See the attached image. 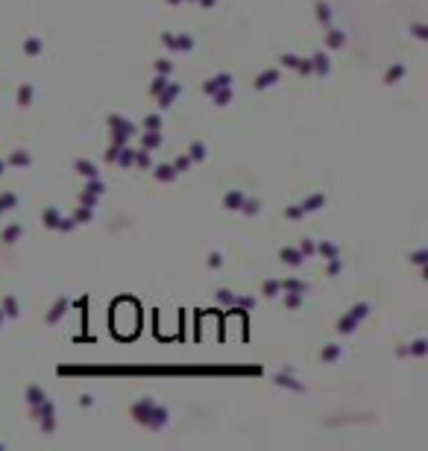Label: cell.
Returning <instances> with one entry per match:
<instances>
[{
  "label": "cell",
  "mask_w": 428,
  "mask_h": 451,
  "mask_svg": "<svg viewBox=\"0 0 428 451\" xmlns=\"http://www.w3.org/2000/svg\"><path fill=\"white\" fill-rule=\"evenodd\" d=\"M132 419H135L138 425L150 428V431H161L164 422H167V407L155 404L153 399H141L132 404Z\"/></svg>",
  "instance_id": "obj_1"
},
{
  "label": "cell",
  "mask_w": 428,
  "mask_h": 451,
  "mask_svg": "<svg viewBox=\"0 0 428 451\" xmlns=\"http://www.w3.org/2000/svg\"><path fill=\"white\" fill-rule=\"evenodd\" d=\"M367 314H370V302H358L346 317H340V322H337V331L340 334H352L355 328H358L361 322L367 319Z\"/></svg>",
  "instance_id": "obj_2"
},
{
  "label": "cell",
  "mask_w": 428,
  "mask_h": 451,
  "mask_svg": "<svg viewBox=\"0 0 428 451\" xmlns=\"http://www.w3.org/2000/svg\"><path fill=\"white\" fill-rule=\"evenodd\" d=\"M109 126H112V144H120V147L135 135V123L126 120V117H120V115L109 117Z\"/></svg>",
  "instance_id": "obj_3"
},
{
  "label": "cell",
  "mask_w": 428,
  "mask_h": 451,
  "mask_svg": "<svg viewBox=\"0 0 428 451\" xmlns=\"http://www.w3.org/2000/svg\"><path fill=\"white\" fill-rule=\"evenodd\" d=\"M33 416L41 419V431L50 434L53 428H56V404H53L50 399H44L38 407H33Z\"/></svg>",
  "instance_id": "obj_4"
},
{
  "label": "cell",
  "mask_w": 428,
  "mask_h": 451,
  "mask_svg": "<svg viewBox=\"0 0 428 451\" xmlns=\"http://www.w3.org/2000/svg\"><path fill=\"white\" fill-rule=\"evenodd\" d=\"M161 44L170 47V50H179V53H188L194 47V38L191 35H173V33H164L161 35Z\"/></svg>",
  "instance_id": "obj_5"
},
{
  "label": "cell",
  "mask_w": 428,
  "mask_h": 451,
  "mask_svg": "<svg viewBox=\"0 0 428 451\" xmlns=\"http://www.w3.org/2000/svg\"><path fill=\"white\" fill-rule=\"evenodd\" d=\"M179 94H182V85H179V82H167V85H164V91H161V97H158V109L173 106Z\"/></svg>",
  "instance_id": "obj_6"
},
{
  "label": "cell",
  "mask_w": 428,
  "mask_h": 451,
  "mask_svg": "<svg viewBox=\"0 0 428 451\" xmlns=\"http://www.w3.org/2000/svg\"><path fill=\"white\" fill-rule=\"evenodd\" d=\"M6 164H9V167H30V164H33V155L27 150H12L6 155Z\"/></svg>",
  "instance_id": "obj_7"
},
{
  "label": "cell",
  "mask_w": 428,
  "mask_h": 451,
  "mask_svg": "<svg viewBox=\"0 0 428 451\" xmlns=\"http://www.w3.org/2000/svg\"><path fill=\"white\" fill-rule=\"evenodd\" d=\"M328 33H325V44H328V50H340L343 44H346V33L343 30H334V27H325Z\"/></svg>",
  "instance_id": "obj_8"
},
{
  "label": "cell",
  "mask_w": 428,
  "mask_h": 451,
  "mask_svg": "<svg viewBox=\"0 0 428 451\" xmlns=\"http://www.w3.org/2000/svg\"><path fill=\"white\" fill-rule=\"evenodd\" d=\"M311 67H314L317 76H328V70H331V65H328V53H314V56H311Z\"/></svg>",
  "instance_id": "obj_9"
},
{
  "label": "cell",
  "mask_w": 428,
  "mask_h": 451,
  "mask_svg": "<svg viewBox=\"0 0 428 451\" xmlns=\"http://www.w3.org/2000/svg\"><path fill=\"white\" fill-rule=\"evenodd\" d=\"M153 176H155V182H173L176 179V167L173 164H153Z\"/></svg>",
  "instance_id": "obj_10"
},
{
  "label": "cell",
  "mask_w": 428,
  "mask_h": 451,
  "mask_svg": "<svg viewBox=\"0 0 428 451\" xmlns=\"http://www.w3.org/2000/svg\"><path fill=\"white\" fill-rule=\"evenodd\" d=\"M243 200H246V194H243V191H229V194L223 197V208H229V211H240Z\"/></svg>",
  "instance_id": "obj_11"
},
{
  "label": "cell",
  "mask_w": 428,
  "mask_h": 451,
  "mask_svg": "<svg viewBox=\"0 0 428 451\" xmlns=\"http://www.w3.org/2000/svg\"><path fill=\"white\" fill-rule=\"evenodd\" d=\"M65 311H68V299H65V296H62V299H56V305H53L50 311H47V325H53V322H59V319L65 317Z\"/></svg>",
  "instance_id": "obj_12"
},
{
  "label": "cell",
  "mask_w": 428,
  "mask_h": 451,
  "mask_svg": "<svg viewBox=\"0 0 428 451\" xmlns=\"http://www.w3.org/2000/svg\"><path fill=\"white\" fill-rule=\"evenodd\" d=\"M273 384H279V387H288V390H296V393H302V390H305V384H302V381H296L293 375H285V372H279V375H273Z\"/></svg>",
  "instance_id": "obj_13"
},
{
  "label": "cell",
  "mask_w": 428,
  "mask_h": 451,
  "mask_svg": "<svg viewBox=\"0 0 428 451\" xmlns=\"http://www.w3.org/2000/svg\"><path fill=\"white\" fill-rule=\"evenodd\" d=\"M226 85H232V76H229V73H220V76H211V79L203 85V91H206L208 97H211V94H214L217 88H226Z\"/></svg>",
  "instance_id": "obj_14"
},
{
  "label": "cell",
  "mask_w": 428,
  "mask_h": 451,
  "mask_svg": "<svg viewBox=\"0 0 428 451\" xmlns=\"http://www.w3.org/2000/svg\"><path fill=\"white\" fill-rule=\"evenodd\" d=\"M279 79H282V73H279V70H264V73L255 79V88H258V91H264V88H273Z\"/></svg>",
  "instance_id": "obj_15"
},
{
  "label": "cell",
  "mask_w": 428,
  "mask_h": 451,
  "mask_svg": "<svg viewBox=\"0 0 428 451\" xmlns=\"http://www.w3.org/2000/svg\"><path fill=\"white\" fill-rule=\"evenodd\" d=\"M73 167H76V173H82L85 179H97V176H100V167H94L88 158H76V161H73Z\"/></svg>",
  "instance_id": "obj_16"
},
{
  "label": "cell",
  "mask_w": 428,
  "mask_h": 451,
  "mask_svg": "<svg viewBox=\"0 0 428 451\" xmlns=\"http://www.w3.org/2000/svg\"><path fill=\"white\" fill-rule=\"evenodd\" d=\"M279 258H282L285 264H291V267H299V264L305 261V255H302L299 249H291V246H285V249L279 252Z\"/></svg>",
  "instance_id": "obj_17"
},
{
  "label": "cell",
  "mask_w": 428,
  "mask_h": 451,
  "mask_svg": "<svg viewBox=\"0 0 428 451\" xmlns=\"http://www.w3.org/2000/svg\"><path fill=\"white\" fill-rule=\"evenodd\" d=\"M141 147H144V150H158V147H161V132H158V129H147L144 138H141Z\"/></svg>",
  "instance_id": "obj_18"
},
{
  "label": "cell",
  "mask_w": 428,
  "mask_h": 451,
  "mask_svg": "<svg viewBox=\"0 0 428 451\" xmlns=\"http://www.w3.org/2000/svg\"><path fill=\"white\" fill-rule=\"evenodd\" d=\"M188 158H191V161H194V164H200V161H206V158H208V150H206V144H203V141H194V144H191V147H188Z\"/></svg>",
  "instance_id": "obj_19"
},
{
  "label": "cell",
  "mask_w": 428,
  "mask_h": 451,
  "mask_svg": "<svg viewBox=\"0 0 428 451\" xmlns=\"http://www.w3.org/2000/svg\"><path fill=\"white\" fill-rule=\"evenodd\" d=\"M44 399H47V393H44L38 384H30V387H27V404H30V407H38Z\"/></svg>",
  "instance_id": "obj_20"
},
{
  "label": "cell",
  "mask_w": 428,
  "mask_h": 451,
  "mask_svg": "<svg viewBox=\"0 0 428 451\" xmlns=\"http://www.w3.org/2000/svg\"><path fill=\"white\" fill-rule=\"evenodd\" d=\"M425 340H422V337H419V340H413L411 346H405V349H399V354H402V357H405V354H411V357H422V354H425Z\"/></svg>",
  "instance_id": "obj_21"
},
{
  "label": "cell",
  "mask_w": 428,
  "mask_h": 451,
  "mask_svg": "<svg viewBox=\"0 0 428 451\" xmlns=\"http://www.w3.org/2000/svg\"><path fill=\"white\" fill-rule=\"evenodd\" d=\"M41 220H44V226H47V229H59L62 214H59V208H44V211H41Z\"/></svg>",
  "instance_id": "obj_22"
},
{
  "label": "cell",
  "mask_w": 428,
  "mask_h": 451,
  "mask_svg": "<svg viewBox=\"0 0 428 451\" xmlns=\"http://www.w3.org/2000/svg\"><path fill=\"white\" fill-rule=\"evenodd\" d=\"M21 232H24V226H21V223H12V226H6V229H3L0 240H3V243H15L18 237H21Z\"/></svg>",
  "instance_id": "obj_23"
},
{
  "label": "cell",
  "mask_w": 428,
  "mask_h": 451,
  "mask_svg": "<svg viewBox=\"0 0 428 451\" xmlns=\"http://www.w3.org/2000/svg\"><path fill=\"white\" fill-rule=\"evenodd\" d=\"M41 50H44V38L33 35V38H27V41H24V53H27V56H38Z\"/></svg>",
  "instance_id": "obj_24"
},
{
  "label": "cell",
  "mask_w": 428,
  "mask_h": 451,
  "mask_svg": "<svg viewBox=\"0 0 428 451\" xmlns=\"http://www.w3.org/2000/svg\"><path fill=\"white\" fill-rule=\"evenodd\" d=\"M33 94H35V88L24 82L21 88H18V106H21V109H27V106L33 103Z\"/></svg>",
  "instance_id": "obj_25"
},
{
  "label": "cell",
  "mask_w": 428,
  "mask_h": 451,
  "mask_svg": "<svg viewBox=\"0 0 428 451\" xmlns=\"http://www.w3.org/2000/svg\"><path fill=\"white\" fill-rule=\"evenodd\" d=\"M323 205H325V197H323V194H314V197H308L299 208H302L305 214H311V211H317V208H323Z\"/></svg>",
  "instance_id": "obj_26"
},
{
  "label": "cell",
  "mask_w": 428,
  "mask_h": 451,
  "mask_svg": "<svg viewBox=\"0 0 428 451\" xmlns=\"http://www.w3.org/2000/svg\"><path fill=\"white\" fill-rule=\"evenodd\" d=\"M211 100H214V106H229L232 103V88L226 85V88H217L214 94H211Z\"/></svg>",
  "instance_id": "obj_27"
},
{
  "label": "cell",
  "mask_w": 428,
  "mask_h": 451,
  "mask_svg": "<svg viewBox=\"0 0 428 451\" xmlns=\"http://www.w3.org/2000/svg\"><path fill=\"white\" fill-rule=\"evenodd\" d=\"M258 208H261V200H258V197H252V200H243V205H240V214H243V217H255Z\"/></svg>",
  "instance_id": "obj_28"
},
{
  "label": "cell",
  "mask_w": 428,
  "mask_h": 451,
  "mask_svg": "<svg viewBox=\"0 0 428 451\" xmlns=\"http://www.w3.org/2000/svg\"><path fill=\"white\" fill-rule=\"evenodd\" d=\"M408 70H405V65H393L387 73H384V85H393V82H399L402 76H405Z\"/></svg>",
  "instance_id": "obj_29"
},
{
  "label": "cell",
  "mask_w": 428,
  "mask_h": 451,
  "mask_svg": "<svg viewBox=\"0 0 428 451\" xmlns=\"http://www.w3.org/2000/svg\"><path fill=\"white\" fill-rule=\"evenodd\" d=\"M317 18H320V24H323V27H331V6H328L325 0L317 3Z\"/></svg>",
  "instance_id": "obj_30"
},
{
  "label": "cell",
  "mask_w": 428,
  "mask_h": 451,
  "mask_svg": "<svg viewBox=\"0 0 428 451\" xmlns=\"http://www.w3.org/2000/svg\"><path fill=\"white\" fill-rule=\"evenodd\" d=\"M115 161H118L120 167H129V164L135 161V150H126V147H120L118 155H115Z\"/></svg>",
  "instance_id": "obj_31"
},
{
  "label": "cell",
  "mask_w": 428,
  "mask_h": 451,
  "mask_svg": "<svg viewBox=\"0 0 428 451\" xmlns=\"http://www.w3.org/2000/svg\"><path fill=\"white\" fill-rule=\"evenodd\" d=\"M132 164H138V167H141V170H150V167H153V158H150V150H144V147H141V150L135 152V161H132Z\"/></svg>",
  "instance_id": "obj_32"
},
{
  "label": "cell",
  "mask_w": 428,
  "mask_h": 451,
  "mask_svg": "<svg viewBox=\"0 0 428 451\" xmlns=\"http://www.w3.org/2000/svg\"><path fill=\"white\" fill-rule=\"evenodd\" d=\"M282 290L288 293H308V287H305V282H299V279H288V282H282Z\"/></svg>",
  "instance_id": "obj_33"
},
{
  "label": "cell",
  "mask_w": 428,
  "mask_h": 451,
  "mask_svg": "<svg viewBox=\"0 0 428 451\" xmlns=\"http://www.w3.org/2000/svg\"><path fill=\"white\" fill-rule=\"evenodd\" d=\"M3 314H6L9 319H18L21 311H18V299H15V296H6V299H3Z\"/></svg>",
  "instance_id": "obj_34"
},
{
  "label": "cell",
  "mask_w": 428,
  "mask_h": 451,
  "mask_svg": "<svg viewBox=\"0 0 428 451\" xmlns=\"http://www.w3.org/2000/svg\"><path fill=\"white\" fill-rule=\"evenodd\" d=\"M73 220H76V223H91V220H94V208H88V205L76 208V211H73Z\"/></svg>",
  "instance_id": "obj_35"
},
{
  "label": "cell",
  "mask_w": 428,
  "mask_h": 451,
  "mask_svg": "<svg viewBox=\"0 0 428 451\" xmlns=\"http://www.w3.org/2000/svg\"><path fill=\"white\" fill-rule=\"evenodd\" d=\"M337 357H340V346H325L323 354H320L323 364H331V360H337Z\"/></svg>",
  "instance_id": "obj_36"
},
{
  "label": "cell",
  "mask_w": 428,
  "mask_h": 451,
  "mask_svg": "<svg viewBox=\"0 0 428 451\" xmlns=\"http://www.w3.org/2000/svg\"><path fill=\"white\" fill-rule=\"evenodd\" d=\"M9 208H18V197L15 194H0V211H9Z\"/></svg>",
  "instance_id": "obj_37"
},
{
  "label": "cell",
  "mask_w": 428,
  "mask_h": 451,
  "mask_svg": "<svg viewBox=\"0 0 428 451\" xmlns=\"http://www.w3.org/2000/svg\"><path fill=\"white\" fill-rule=\"evenodd\" d=\"M170 82V76H164V73H158V79H155L153 85H150V94H161L164 91V85Z\"/></svg>",
  "instance_id": "obj_38"
},
{
  "label": "cell",
  "mask_w": 428,
  "mask_h": 451,
  "mask_svg": "<svg viewBox=\"0 0 428 451\" xmlns=\"http://www.w3.org/2000/svg\"><path fill=\"white\" fill-rule=\"evenodd\" d=\"M191 164H194V161H191L188 155H179V158L173 161V167H176V173H185V170H191Z\"/></svg>",
  "instance_id": "obj_39"
},
{
  "label": "cell",
  "mask_w": 428,
  "mask_h": 451,
  "mask_svg": "<svg viewBox=\"0 0 428 451\" xmlns=\"http://www.w3.org/2000/svg\"><path fill=\"white\" fill-rule=\"evenodd\" d=\"M155 70H158V73H164V76H170V73H173V62H170V59H158V62H155Z\"/></svg>",
  "instance_id": "obj_40"
},
{
  "label": "cell",
  "mask_w": 428,
  "mask_h": 451,
  "mask_svg": "<svg viewBox=\"0 0 428 451\" xmlns=\"http://www.w3.org/2000/svg\"><path fill=\"white\" fill-rule=\"evenodd\" d=\"M255 296H235V305H238V308H246V311H249V308H255Z\"/></svg>",
  "instance_id": "obj_41"
},
{
  "label": "cell",
  "mask_w": 428,
  "mask_h": 451,
  "mask_svg": "<svg viewBox=\"0 0 428 451\" xmlns=\"http://www.w3.org/2000/svg\"><path fill=\"white\" fill-rule=\"evenodd\" d=\"M296 70H299V76H308V73H314L311 59H299V62H296Z\"/></svg>",
  "instance_id": "obj_42"
},
{
  "label": "cell",
  "mask_w": 428,
  "mask_h": 451,
  "mask_svg": "<svg viewBox=\"0 0 428 451\" xmlns=\"http://www.w3.org/2000/svg\"><path fill=\"white\" fill-rule=\"evenodd\" d=\"M285 305H288V308H299V305H302V293H291V290H288Z\"/></svg>",
  "instance_id": "obj_43"
},
{
  "label": "cell",
  "mask_w": 428,
  "mask_h": 451,
  "mask_svg": "<svg viewBox=\"0 0 428 451\" xmlns=\"http://www.w3.org/2000/svg\"><path fill=\"white\" fill-rule=\"evenodd\" d=\"M211 269H217V267H223V255L220 252H208V261H206Z\"/></svg>",
  "instance_id": "obj_44"
},
{
  "label": "cell",
  "mask_w": 428,
  "mask_h": 451,
  "mask_svg": "<svg viewBox=\"0 0 428 451\" xmlns=\"http://www.w3.org/2000/svg\"><path fill=\"white\" fill-rule=\"evenodd\" d=\"M317 249L323 252L325 258H337V246H334V243H320Z\"/></svg>",
  "instance_id": "obj_45"
},
{
  "label": "cell",
  "mask_w": 428,
  "mask_h": 451,
  "mask_svg": "<svg viewBox=\"0 0 428 451\" xmlns=\"http://www.w3.org/2000/svg\"><path fill=\"white\" fill-rule=\"evenodd\" d=\"M282 290V282H264V296H276Z\"/></svg>",
  "instance_id": "obj_46"
},
{
  "label": "cell",
  "mask_w": 428,
  "mask_h": 451,
  "mask_svg": "<svg viewBox=\"0 0 428 451\" xmlns=\"http://www.w3.org/2000/svg\"><path fill=\"white\" fill-rule=\"evenodd\" d=\"M214 299L220 302V305H235V296H232L229 290H217V296H214Z\"/></svg>",
  "instance_id": "obj_47"
},
{
  "label": "cell",
  "mask_w": 428,
  "mask_h": 451,
  "mask_svg": "<svg viewBox=\"0 0 428 451\" xmlns=\"http://www.w3.org/2000/svg\"><path fill=\"white\" fill-rule=\"evenodd\" d=\"M340 269H343V264L337 261V258H328V267H325V273H328V276H337Z\"/></svg>",
  "instance_id": "obj_48"
},
{
  "label": "cell",
  "mask_w": 428,
  "mask_h": 451,
  "mask_svg": "<svg viewBox=\"0 0 428 451\" xmlns=\"http://www.w3.org/2000/svg\"><path fill=\"white\" fill-rule=\"evenodd\" d=\"M144 126H147V129H161V115H150L144 120Z\"/></svg>",
  "instance_id": "obj_49"
},
{
  "label": "cell",
  "mask_w": 428,
  "mask_h": 451,
  "mask_svg": "<svg viewBox=\"0 0 428 451\" xmlns=\"http://www.w3.org/2000/svg\"><path fill=\"white\" fill-rule=\"evenodd\" d=\"M285 217H288V220H302V217H305V211H302L299 205H293V208H288V211H285Z\"/></svg>",
  "instance_id": "obj_50"
},
{
  "label": "cell",
  "mask_w": 428,
  "mask_h": 451,
  "mask_svg": "<svg viewBox=\"0 0 428 451\" xmlns=\"http://www.w3.org/2000/svg\"><path fill=\"white\" fill-rule=\"evenodd\" d=\"M413 35H416L419 41H425V38H428V30H425V24H413Z\"/></svg>",
  "instance_id": "obj_51"
},
{
  "label": "cell",
  "mask_w": 428,
  "mask_h": 451,
  "mask_svg": "<svg viewBox=\"0 0 428 451\" xmlns=\"http://www.w3.org/2000/svg\"><path fill=\"white\" fill-rule=\"evenodd\" d=\"M296 62H299V56H293V53H285V56H282V65L285 67H296Z\"/></svg>",
  "instance_id": "obj_52"
},
{
  "label": "cell",
  "mask_w": 428,
  "mask_h": 451,
  "mask_svg": "<svg viewBox=\"0 0 428 451\" xmlns=\"http://www.w3.org/2000/svg\"><path fill=\"white\" fill-rule=\"evenodd\" d=\"M425 258H428L425 249H416V252H413V264H416V267H422V264H425Z\"/></svg>",
  "instance_id": "obj_53"
},
{
  "label": "cell",
  "mask_w": 428,
  "mask_h": 451,
  "mask_svg": "<svg viewBox=\"0 0 428 451\" xmlns=\"http://www.w3.org/2000/svg\"><path fill=\"white\" fill-rule=\"evenodd\" d=\"M79 202H82V205H88V208H94V205H97V197H91V194H82V197H79Z\"/></svg>",
  "instance_id": "obj_54"
},
{
  "label": "cell",
  "mask_w": 428,
  "mask_h": 451,
  "mask_svg": "<svg viewBox=\"0 0 428 451\" xmlns=\"http://www.w3.org/2000/svg\"><path fill=\"white\" fill-rule=\"evenodd\" d=\"M302 255H314V252H317V246H314V243H311V240H302Z\"/></svg>",
  "instance_id": "obj_55"
},
{
  "label": "cell",
  "mask_w": 428,
  "mask_h": 451,
  "mask_svg": "<svg viewBox=\"0 0 428 451\" xmlns=\"http://www.w3.org/2000/svg\"><path fill=\"white\" fill-rule=\"evenodd\" d=\"M79 404H82V407H91V404H94V399L85 393V396H79Z\"/></svg>",
  "instance_id": "obj_56"
},
{
  "label": "cell",
  "mask_w": 428,
  "mask_h": 451,
  "mask_svg": "<svg viewBox=\"0 0 428 451\" xmlns=\"http://www.w3.org/2000/svg\"><path fill=\"white\" fill-rule=\"evenodd\" d=\"M197 3H200V6H206V9H211V6H214V0H197Z\"/></svg>",
  "instance_id": "obj_57"
},
{
  "label": "cell",
  "mask_w": 428,
  "mask_h": 451,
  "mask_svg": "<svg viewBox=\"0 0 428 451\" xmlns=\"http://www.w3.org/2000/svg\"><path fill=\"white\" fill-rule=\"evenodd\" d=\"M167 3H173V6H179V3H185V0H167Z\"/></svg>",
  "instance_id": "obj_58"
},
{
  "label": "cell",
  "mask_w": 428,
  "mask_h": 451,
  "mask_svg": "<svg viewBox=\"0 0 428 451\" xmlns=\"http://www.w3.org/2000/svg\"><path fill=\"white\" fill-rule=\"evenodd\" d=\"M3 319H6V314H3V308H0V325H3Z\"/></svg>",
  "instance_id": "obj_59"
},
{
  "label": "cell",
  "mask_w": 428,
  "mask_h": 451,
  "mask_svg": "<svg viewBox=\"0 0 428 451\" xmlns=\"http://www.w3.org/2000/svg\"><path fill=\"white\" fill-rule=\"evenodd\" d=\"M3 167H6V164H3V161H0V173H3Z\"/></svg>",
  "instance_id": "obj_60"
},
{
  "label": "cell",
  "mask_w": 428,
  "mask_h": 451,
  "mask_svg": "<svg viewBox=\"0 0 428 451\" xmlns=\"http://www.w3.org/2000/svg\"><path fill=\"white\" fill-rule=\"evenodd\" d=\"M194 3H197V0H194Z\"/></svg>",
  "instance_id": "obj_61"
}]
</instances>
